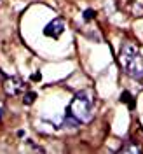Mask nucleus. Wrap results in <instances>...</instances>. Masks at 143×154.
I'll return each instance as SVG.
<instances>
[{
    "label": "nucleus",
    "mask_w": 143,
    "mask_h": 154,
    "mask_svg": "<svg viewBox=\"0 0 143 154\" xmlns=\"http://www.w3.org/2000/svg\"><path fill=\"white\" fill-rule=\"evenodd\" d=\"M119 61L129 77H133L136 81H143V54L134 44L126 42L122 46L119 53Z\"/></svg>",
    "instance_id": "nucleus-1"
},
{
    "label": "nucleus",
    "mask_w": 143,
    "mask_h": 154,
    "mask_svg": "<svg viewBox=\"0 0 143 154\" xmlns=\"http://www.w3.org/2000/svg\"><path fill=\"white\" fill-rule=\"evenodd\" d=\"M68 117L75 123H89L93 119V93L79 91L68 107Z\"/></svg>",
    "instance_id": "nucleus-2"
},
{
    "label": "nucleus",
    "mask_w": 143,
    "mask_h": 154,
    "mask_svg": "<svg viewBox=\"0 0 143 154\" xmlns=\"http://www.w3.org/2000/svg\"><path fill=\"white\" fill-rule=\"evenodd\" d=\"M119 7L129 16L134 18L143 16V0H119Z\"/></svg>",
    "instance_id": "nucleus-3"
},
{
    "label": "nucleus",
    "mask_w": 143,
    "mask_h": 154,
    "mask_svg": "<svg viewBox=\"0 0 143 154\" xmlns=\"http://www.w3.org/2000/svg\"><path fill=\"white\" fill-rule=\"evenodd\" d=\"M4 91L9 96H18L19 93L25 91V84H23V81L16 75L5 77V79H4Z\"/></svg>",
    "instance_id": "nucleus-4"
},
{
    "label": "nucleus",
    "mask_w": 143,
    "mask_h": 154,
    "mask_svg": "<svg viewBox=\"0 0 143 154\" xmlns=\"http://www.w3.org/2000/svg\"><path fill=\"white\" fill-rule=\"evenodd\" d=\"M63 30H65V21L61 18H56V19H52L49 25H46L44 35H46V37H51V38H58L63 33Z\"/></svg>",
    "instance_id": "nucleus-5"
},
{
    "label": "nucleus",
    "mask_w": 143,
    "mask_h": 154,
    "mask_svg": "<svg viewBox=\"0 0 143 154\" xmlns=\"http://www.w3.org/2000/svg\"><path fill=\"white\" fill-rule=\"evenodd\" d=\"M122 102H126L129 107H134V98H133V96H129L127 93H124V95H122Z\"/></svg>",
    "instance_id": "nucleus-6"
},
{
    "label": "nucleus",
    "mask_w": 143,
    "mask_h": 154,
    "mask_svg": "<svg viewBox=\"0 0 143 154\" xmlns=\"http://www.w3.org/2000/svg\"><path fill=\"white\" fill-rule=\"evenodd\" d=\"M35 98H37V95H35V93H26V95H25V103H26V105H30Z\"/></svg>",
    "instance_id": "nucleus-7"
},
{
    "label": "nucleus",
    "mask_w": 143,
    "mask_h": 154,
    "mask_svg": "<svg viewBox=\"0 0 143 154\" xmlns=\"http://www.w3.org/2000/svg\"><path fill=\"white\" fill-rule=\"evenodd\" d=\"M93 18H94V11L93 9L91 11H84V19H86V21L87 19H93Z\"/></svg>",
    "instance_id": "nucleus-8"
},
{
    "label": "nucleus",
    "mask_w": 143,
    "mask_h": 154,
    "mask_svg": "<svg viewBox=\"0 0 143 154\" xmlns=\"http://www.w3.org/2000/svg\"><path fill=\"white\" fill-rule=\"evenodd\" d=\"M0 117H2V109H0Z\"/></svg>",
    "instance_id": "nucleus-9"
},
{
    "label": "nucleus",
    "mask_w": 143,
    "mask_h": 154,
    "mask_svg": "<svg viewBox=\"0 0 143 154\" xmlns=\"http://www.w3.org/2000/svg\"><path fill=\"white\" fill-rule=\"evenodd\" d=\"M0 4H2V0H0Z\"/></svg>",
    "instance_id": "nucleus-10"
}]
</instances>
